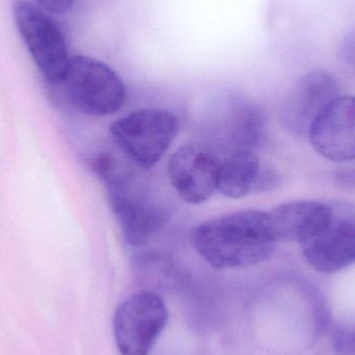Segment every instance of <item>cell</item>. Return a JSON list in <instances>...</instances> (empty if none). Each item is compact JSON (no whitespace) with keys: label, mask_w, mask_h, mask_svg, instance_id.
<instances>
[{"label":"cell","mask_w":355,"mask_h":355,"mask_svg":"<svg viewBox=\"0 0 355 355\" xmlns=\"http://www.w3.org/2000/svg\"><path fill=\"white\" fill-rule=\"evenodd\" d=\"M339 96V85L331 73L311 71L286 98L281 107L282 123L293 135L309 137L318 116Z\"/></svg>","instance_id":"9"},{"label":"cell","mask_w":355,"mask_h":355,"mask_svg":"<svg viewBox=\"0 0 355 355\" xmlns=\"http://www.w3.org/2000/svg\"><path fill=\"white\" fill-rule=\"evenodd\" d=\"M261 168L260 160L252 150L227 154L219 164L217 191L233 200L244 198L254 192Z\"/></svg>","instance_id":"13"},{"label":"cell","mask_w":355,"mask_h":355,"mask_svg":"<svg viewBox=\"0 0 355 355\" xmlns=\"http://www.w3.org/2000/svg\"><path fill=\"white\" fill-rule=\"evenodd\" d=\"M340 52L342 60L355 72V26L352 27L344 37Z\"/></svg>","instance_id":"15"},{"label":"cell","mask_w":355,"mask_h":355,"mask_svg":"<svg viewBox=\"0 0 355 355\" xmlns=\"http://www.w3.org/2000/svg\"><path fill=\"white\" fill-rule=\"evenodd\" d=\"M338 178L342 183L355 185V164L342 168L338 174Z\"/></svg>","instance_id":"17"},{"label":"cell","mask_w":355,"mask_h":355,"mask_svg":"<svg viewBox=\"0 0 355 355\" xmlns=\"http://www.w3.org/2000/svg\"><path fill=\"white\" fill-rule=\"evenodd\" d=\"M60 85L71 105L89 116L116 114L126 100V87L121 77L107 64L89 56H71L66 77Z\"/></svg>","instance_id":"4"},{"label":"cell","mask_w":355,"mask_h":355,"mask_svg":"<svg viewBox=\"0 0 355 355\" xmlns=\"http://www.w3.org/2000/svg\"><path fill=\"white\" fill-rule=\"evenodd\" d=\"M215 137L219 139L223 149L227 153L239 150H252L263 137L264 124L260 114L252 104L231 102L225 107H219V116L213 119Z\"/></svg>","instance_id":"12"},{"label":"cell","mask_w":355,"mask_h":355,"mask_svg":"<svg viewBox=\"0 0 355 355\" xmlns=\"http://www.w3.org/2000/svg\"><path fill=\"white\" fill-rule=\"evenodd\" d=\"M40 6L53 15H62L72 8L74 0H37Z\"/></svg>","instance_id":"16"},{"label":"cell","mask_w":355,"mask_h":355,"mask_svg":"<svg viewBox=\"0 0 355 355\" xmlns=\"http://www.w3.org/2000/svg\"><path fill=\"white\" fill-rule=\"evenodd\" d=\"M331 207L329 223L302 245L306 262L322 273L337 272L355 264V206L334 202Z\"/></svg>","instance_id":"7"},{"label":"cell","mask_w":355,"mask_h":355,"mask_svg":"<svg viewBox=\"0 0 355 355\" xmlns=\"http://www.w3.org/2000/svg\"><path fill=\"white\" fill-rule=\"evenodd\" d=\"M91 166L107 188L110 206L126 241L135 246L147 243L168 223V206L110 154L95 156Z\"/></svg>","instance_id":"2"},{"label":"cell","mask_w":355,"mask_h":355,"mask_svg":"<svg viewBox=\"0 0 355 355\" xmlns=\"http://www.w3.org/2000/svg\"><path fill=\"white\" fill-rule=\"evenodd\" d=\"M192 246L210 266L245 268L270 258L277 243L268 213L239 211L200 223L190 235Z\"/></svg>","instance_id":"1"},{"label":"cell","mask_w":355,"mask_h":355,"mask_svg":"<svg viewBox=\"0 0 355 355\" xmlns=\"http://www.w3.org/2000/svg\"><path fill=\"white\" fill-rule=\"evenodd\" d=\"M268 216L277 242H296L302 245L329 223L331 207L313 200L288 202L273 209Z\"/></svg>","instance_id":"11"},{"label":"cell","mask_w":355,"mask_h":355,"mask_svg":"<svg viewBox=\"0 0 355 355\" xmlns=\"http://www.w3.org/2000/svg\"><path fill=\"white\" fill-rule=\"evenodd\" d=\"M14 18L31 58L46 80L60 85L66 77L71 56L54 21L25 0L15 3Z\"/></svg>","instance_id":"6"},{"label":"cell","mask_w":355,"mask_h":355,"mask_svg":"<svg viewBox=\"0 0 355 355\" xmlns=\"http://www.w3.org/2000/svg\"><path fill=\"white\" fill-rule=\"evenodd\" d=\"M116 147L137 168L151 170L164 157L179 133V120L173 112L146 108L119 119L110 126Z\"/></svg>","instance_id":"3"},{"label":"cell","mask_w":355,"mask_h":355,"mask_svg":"<svg viewBox=\"0 0 355 355\" xmlns=\"http://www.w3.org/2000/svg\"><path fill=\"white\" fill-rule=\"evenodd\" d=\"M335 355H355V329L345 327L336 331L333 339Z\"/></svg>","instance_id":"14"},{"label":"cell","mask_w":355,"mask_h":355,"mask_svg":"<svg viewBox=\"0 0 355 355\" xmlns=\"http://www.w3.org/2000/svg\"><path fill=\"white\" fill-rule=\"evenodd\" d=\"M168 322V308L155 292H137L126 298L112 321L119 352L149 355Z\"/></svg>","instance_id":"5"},{"label":"cell","mask_w":355,"mask_h":355,"mask_svg":"<svg viewBox=\"0 0 355 355\" xmlns=\"http://www.w3.org/2000/svg\"><path fill=\"white\" fill-rule=\"evenodd\" d=\"M314 149L335 162H355V96H339L309 133Z\"/></svg>","instance_id":"10"},{"label":"cell","mask_w":355,"mask_h":355,"mask_svg":"<svg viewBox=\"0 0 355 355\" xmlns=\"http://www.w3.org/2000/svg\"><path fill=\"white\" fill-rule=\"evenodd\" d=\"M219 164L220 160L210 148L187 144L171 156L168 178L184 202L202 204L217 191Z\"/></svg>","instance_id":"8"}]
</instances>
